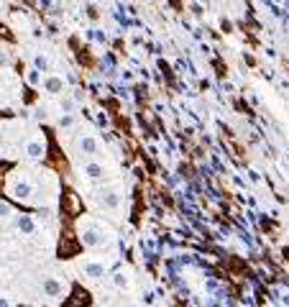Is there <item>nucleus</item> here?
<instances>
[{"mask_svg": "<svg viewBox=\"0 0 289 307\" xmlns=\"http://www.w3.org/2000/svg\"><path fill=\"white\" fill-rule=\"evenodd\" d=\"M80 238H82V243L87 246V249H95V246H100L105 241L102 230L97 225H93V223H87V220L80 223Z\"/></svg>", "mask_w": 289, "mask_h": 307, "instance_id": "nucleus-1", "label": "nucleus"}, {"mask_svg": "<svg viewBox=\"0 0 289 307\" xmlns=\"http://www.w3.org/2000/svg\"><path fill=\"white\" fill-rule=\"evenodd\" d=\"M97 200H100V205H102V207L115 210V207L120 205V192H118L115 187H105V190L97 192Z\"/></svg>", "mask_w": 289, "mask_h": 307, "instance_id": "nucleus-2", "label": "nucleus"}, {"mask_svg": "<svg viewBox=\"0 0 289 307\" xmlns=\"http://www.w3.org/2000/svg\"><path fill=\"white\" fill-rule=\"evenodd\" d=\"M44 154H47V141H44V138H31V141L26 144V156L28 159H41Z\"/></svg>", "mask_w": 289, "mask_h": 307, "instance_id": "nucleus-3", "label": "nucleus"}, {"mask_svg": "<svg viewBox=\"0 0 289 307\" xmlns=\"http://www.w3.org/2000/svg\"><path fill=\"white\" fill-rule=\"evenodd\" d=\"M10 192L16 195L18 200H28V197L34 195V184L28 182V179H16V182L10 184Z\"/></svg>", "mask_w": 289, "mask_h": 307, "instance_id": "nucleus-4", "label": "nucleus"}, {"mask_svg": "<svg viewBox=\"0 0 289 307\" xmlns=\"http://www.w3.org/2000/svg\"><path fill=\"white\" fill-rule=\"evenodd\" d=\"M64 282L62 279H54V276H49V279H44V292H47L49 297H62L64 295Z\"/></svg>", "mask_w": 289, "mask_h": 307, "instance_id": "nucleus-5", "label": "nucleus"}, {"mask_svg": "<svg viewBox=\"0 0 289 307\" xmlns=\"http://www.w3.org/2000/svg\"><path fill=\"white\" fill-rule=\"evenodd\" d=\"M102 274H105L102 261H90V264H85V276H90V279H100Z\"/></svg>", "mask_w": 289, "mask_h": 307, "instance_id": "nucleus-6", "label": "nucleus"}, {"mask_svg": "<svg viewBox=\"0 0 289 307\" xmlns=\"http://www.w3.org/2000/svg\"><path fill=\"white\" fill-rule=\"evenodd\" d=\"M16 225H18V230H21V233H26V236H31L34 230H36V223H34V218H31V215H18Z\"/></svg>", "mask_w": 289, "mask_h": 307, "instance_id": "nucleus-7", "label": "nucleus"}, {"mask_svg": "<svg viewBox=\"0 0 289 307\" xmlns=\"http://www.w3.org/2000/svg\"><path fill=\"white\" fill-rule=\"evenodd\" d=\"M80 149H82L85 154H95V151H97V141H95L93 136H82V138H80Z\"/></svg>", "mask_w": 289, "mask_h": 307, "instance_id": "nucleus-8", "label": "nucleus"}, {"mask_svg": "<svg viewBox=\"0 0 289 307\" xmlns=\"http://www.w3.org/2000/svg\"><path fill=\"white\" fill-rule=\"evenodd\" d=\"M85 174H87L90 179H100V177H102V166H100V164H87V166H85Z\"/></svg>", "mask_w": 289, "mask_h": 307, "instance_id": "nucleus-9", "label": "nucleus"}, {"mask_svg": "<svg viewBox=\"0 0 289 307\" xmlns=\"http://www.w3.org/2000/svg\"><path fill=\"white\" fill-rule=\"evenodd\" d=\"M47 92H51V95L62 92V80H59V77H49L47 80Z\"/></svg>", "mask_w": 289, "mask_h": 307, "instance_id": "nucleus-10", "label": "nucleus"}, {"mask_svg": "<svg viewBox=\"0 0 289 307\" xmlns=\"http://www.w3.org/2000/svg\"><path fill=\"white\" fill-rule=\"evenodd\" d=\"M113 284H115V287H120V289H126V287L131 284V279H128V276H126L123 271H118V274L113 276Z\"/></svg>", "mask_w": 289, "mask_h": 307, "instance_id": "nucleus-11", "label": "nucleus"}, {"mask_svg": "<svg viewBox=\"0 0 289 307\" xmlns=\"http://www.w3.org/2000/svg\"><path fill=\"white\" fill-rule=\"evenodd\" d=\"M26 80H28V85H34V87H36V85L41 82V72H39V69H31V72H28V77H26Z\"/></svg>", "mask_w": 289, "mask_h": 307, "instance_id": "nucleus-12", "label": "nucleus"}, {"mask_svg": "<svg viewBox=\"0 0 289 307\" xmlns=\"http://www.w3.org/2000/svg\"><path fill=\"white\" fill-rule=\"evenodd\" d=\"M13 215V210H10V205L8 203H0V220H8Z\"/></svg>", "mask_w": 289, "mask_h": 307, "instance_id": "nucleus-13", "label": "nucleus"}, {"mask_svg": "<svg viewBox=\"0 0 289 307\" xmlns=\"http://www.w3.org/2000/svg\"><path fill=\"white\" fill-rule=\"evenodd\" d=\"M34 64H36V69H39V72H44V69L49 67V61H47V56H41V54H39V56L34 59Z\"/></svg>", "mask_w": 289, "mask_h": 307, "instance_id": "nucleus-14", "label": "nucleus"}, {"mask_svg": "<svg viewBox=\"0 0 289 307\" xmlns=\"http://www.w3.org/2000/svg\"><path fill=\"white\" fill-rule=\"evenodd\" d=\"M72 107H74V102H72L69 98H64V100H62V110H64V113H72Z\"/></svg>", "mask_w": 289, "mask_h": 307, "instance_id": "nucleus-15", "label": "nucleus"}, {"mask_svg": "<svg viewBox=\"0 0 289 307\" xmlns=\"http://www.w3.org/2000/svg\"><path fill=\"white\" fill-rule=\"evenodd\" d=\"M0 307H13V302H10L8 295H0Z\"/></svg>", "mask_w": 289, "mask_h": 307, "instance_id": "nucleus-16", "label": "nucleus"}, {"mask_svg": "<svg viewBox=\"0 0 289 307\" xmlns=\"http://www.w3.org/2000/svg\"><path fill=\"white\" fill-rule=\"evenodd\" d=\"M59 126H64V128H69V126H72V115H64L62 120H59Z\"/></svg>", "mask_w": 289, "mask_h": 307, "instance_id": "nucleus-17", "label": "nucleus"}, {"mask_svg": "<svg viewBox=\"0 0 289 307\" xmlns=\"http://www.w3.org/2000/svg\"><path fill=\"white\" fill-rule=\"evenodd\" d=\"M3 64H8V54L0 49V67H3Z\"/></svg>", "mask_w": 289, "mask_h": 307, "instance_id": "nucleus-18", "label": "nucleus"}, {"mask_svg": "<svg viewBox=\"0 0 289 307\" xmlns=\"http://www.w3.org/2000/svg\"><path fill=\"white\" fill-rule=\"evenodd\" d=\"M0 102H3V98H0Z\"/></svg>", "mask_w": 289, "mask_h": 307, "instance_id": "nucleus-19", "label": "nucleus"}]
</instances>
